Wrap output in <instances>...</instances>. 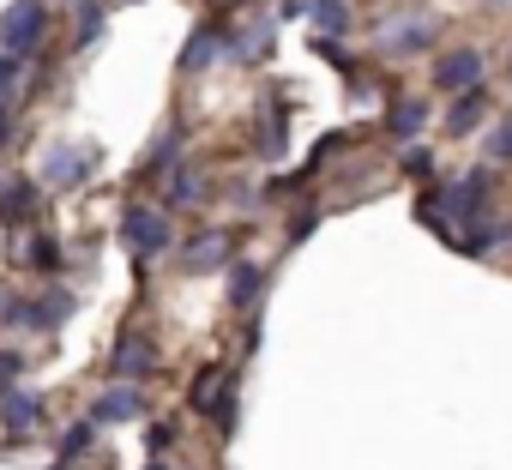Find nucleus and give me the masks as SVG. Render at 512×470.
Segmentation results:
<instances>
[{
    "label": "nucleus",
    "instance_id": "obj_1",
    "mask_svg": "<svg viewBox=\"0 0 512 470\" xmlns=\"http://www.w3.org/2000/svg\"><path fill=\"white\" fill-rule=\"evenodd\" d=\"M43 37H49L43 0H13V7L0 13V55H31V49H43Z\"/></svg>",
    "mask_w": 512,
    "mask_h": 470
},
{
    "label": "nucleus",
    "instance_id": "obj_2",
    "mask_svg": "<svg viewBox=\"0 0 512 470\" xmlns=\"http://www.w3.org/2000/svg\"><path fill=\"white\" fill-rule=\"evenodd\" d=\"M121 242H127L139 260L169 254V211H157V205H127V211H121Z\"/></svg>",
    "mask_w": 512,
    "mask_h": 470
},
{
    "label": "nucleus",
    "instance_id": "obj_3",
    "mask_svg": "<svg viewBox=\"0 0 512 470\" xmlns=\"http://www.w3.org/2000/svg\"><path fill=\"white\" fill-rule=\"evenodd\" d=\"M67 314H73V290H49V296H37V302L7 308V320H13V326H25V332H55Z\"/></svg>",
    "mask_w": 512,
    "mask_h": 470
},
{
    "label": "nucleus",
    "instance_id": "obj_4",
    "mask_svg": "<svg viewBox=\"0 0 512 470\" xmlns=\"http://www.w3.org/2000/svg\"><path fill=\"white\" fill-rule=\"evenodd\" d=\"M229 248H235L229 229H205V235H193V242H187L181 266H187V272H223V266H229Z\"/></svg>",
    "mask_w": 512,
    "mask_h": 470
},
{
    "label": "nucleus",
    "instance_id": "obj_5",
    "mask_svg": "<svg viewBox=\"0 0 512 470\" xmlns=\"http://www.w3.org/2000/svg\"><path fill=\"white\" fill-rule=\"evenodd\" d=\"M139 416H145V392L127 386V380L103 386V398L91 404V422H139Z\"/></svg>",
    "mask_w": 512,
    "mask_h": 470
},
{
    "label": "nucleus",
    "instance_id": "obj_6",
    "mask_svg": "<svg viewBox=\"0 0 512 470\" xmlns=\"http://www.w3.org/2000/svg\"><path fill=\"white\" fill-rule=\"evenodd\" d=\"M434 85H440V91H470V85H482V55H476V49H452V55L434 67Z\"/></svg>",
    "mask_w": 512,
    "mask_h": 470
},
{
    "label": "nucleus",
    "instance_id": "obj_7",
    "mask_svg": "<svg viewBox=\"0 0 512 470\" xmlns=\"http://www.w3.org/2000/svg\"><path fill=\"white\" fill-rule=\"evenodd\" d=\"M85 175H91V151H85V145H55L49 163H43V181H49V187H73V181H85Z\"/></svg>",
    "mask_w": 512,
    "mask_h": 470
},
{
    "label": "nucleus",
    "instance_id": "obj_8",
    "mask_svg": "<svg viewBox=\"0 0 512 470\" xmlns=\"http://www.w3.org/2000/svg\"><path fill=\"white\" fill-rule=\"evenodd\" d=\"M109 368H115V380H127V386H139V380L151 374V344H145L139 332H127V338L115 344V356H109Z\"/></svg>",
    "mask_w": 512,
    "mask_h": 470
},
{
    "label": "nucleus",
    "instance_id": "obj_9",
    "mask_svg": "<svg viewBox=\"0 0 512 470\" xmlns=\"http://www.w3.org/2000/svg\"><path fill=\"white\" fill-rule=\"evenodd\" d=\"M488 85H470V91H458V103H452V115H446V133H476L482 121H488Z\"/></svg>",
    "mask_w": 512,
    "mask_h": 470
},
{
    "label": "nucleus",
    "instance_id": "obj_10",
    "mask_svg": "<svg viewBox=\"0 0 512 470\" xmlns=\"http://www.w3.org/2000/svg\"><path fill=\"white\" fill-rule=\"evenodd\" d=\"M422 127H428V103L398 97V103H392V115H386V133H392V139H416Z\"/></svg>",
    "mask_w": 512,
    "mask_h": 470
},
{
    "label": "nucleus",
    "instance_id": "obj_11",
    "mask_svg": "<svg viewBox=\"0 0 512 470\" xmlns=\"http://www.w3.org/2000/svg\"><path fill=\"white\" fill-rule=\"evenodd\" d=\"M217 49H223V37H217V25H199V31L187 37V49H181V67H187V73H205Z\"/></svg>",
    "mask_w": 512,
    "mask_h": 470
},
{
    "label": "nucleus",
    "instance_id": "obj_12",
    "mask_svg": "<svg viewBox=\"0 0 512 470\" xmlns=\"http://www.w3.org/2000/svg\"><path fill=\"white\" fill-rule=\"evenodd\" d=\"M37 416H43V404H37L31 392H7V398H0V422H7L13 434H19V428H37Z\"/></svg>",
    "mask_w": 512,
    "mask_h": 470
},
{
    "label": "nucleus",
    "instance_id": "obj_13",
    "mask_svg": "<svg viewBox=\"0 0 512 470\" xmlns=\"http://www.w3.org/2000/svg\"><path fill=\"white\" fill-rule=\"evenodd\" d=\"M260 284H266V272L241 260V266L229 272V302H235V308H253V296H260Z\"/></svg>",
    "mask_w": 512,
    "mask_h": 470
},
{
    "label": "nucleus",
    "instance_id": "obj_14",
    "mask_svg": "<svg viewBox=\"0 0 512 470\" xmlns=\"http://www.w3.org/2000/svg\"><path fill=\"white\" fill-rule=\"evenodd\" d=\"M434 43V25L428 19H416V25H398L392 37H386V49H398V55H410V49H428Z\"/></svg>",
    "mask_w": 512,
    "mask_h": 470
},
{
    "label": "nucleus",
    "instance_id": "obj_15",
    "mask_svg": "<svg viewBox=\"0 0 512 470\" xmlns=\"http://www.w3.org/2000/svg\"><path fill=\"white\" fill-rule=\"evenodd\" d=\"M314 25H320L326 37H332V31L344 37V31H350V7H344V0H314Z\"/></svg>",
    "mask_w": 512,
    "mask_h": 470
},
{
    "label": "nucleus",
    "instance_id": "obj_16",
    "mask_svg": "<svg viewBox=\"0 0 512 470\" xmlns=\"http://www.w3.org/2000/svg\"><path fill=\"white\" fill-rule=\"evenodd\" d=\"M0 205H7V217H31V211H37V187H31V181L0 187Z\"/></svg>",
    "mask_w": 512,
    "mask_h": 470
},
{
    "label": "nucleus",
    "instance_id": "obj_17",
    "mask_svg": "<svg viewBox=\"0 0 512 470\" xmlns=\"http://www.w3.org/2000/svg\"><path fill=\"white\" fill-rule=\"evenodd\" d=\"M103 37V7L97 0H79V31H73V43H97Z\"/></svg>",
    "mask_w": 512,
    "mask_h": 470
},
{
    "label": "nucleus",
    "instance_id": "obj_18",
    "mask_svg": "<svg viewBox=\"0 0 512 470\" xmlns=\"http://www.w3.org/2000/svg\"><path fill=\"white\" fill-rule=\"evenodd\" d=\"M199 199V175L193 169H175V181H169V205H193Z\"/></svg>",
    "mask_w": 512,
    "mask_h": 470
},
{
    "label": "nucleus",
    "instance_id": "obj_19",
    "mask_svg": "<svg viewBox=\"0 0 512 470\" xmlns=\"http://www.w3.org/2000/svg\"><path fill=\"white\" fill-rule=\"evenodd\" d=\"M91 428H97V422H79V428H67V434H61V458H67V464H73V458H85Z\"/></svg>",
    "mask_w": 512,
    "mask_h": 470
},
{
    "label": "nucleus",
    "instance_id": "obj_20",
    "mask_svg": "<svg viewBox=\"0 0 512 470\" xmlns=\"http://www.w3.org/2000/svg\"><path fill=\"white\" fill-rule=\"evenodd\" d=\"M19 260H31V266H43V272H55V266H61V254H55V242H49V235H37V242H31V254H19Z\"/></svg>",
    "mask_w": 512,
    "mask_h": 470
},
{
    "label": "nucleus",
    "instance_id": "obj_21",
    "mask_svg": "<svg viewBox=\"0 0 512 470\" xmlns=\"http://www.w3.org/2000/svg\"><path fill=\"white\" fill-rule=\"evenodd\" d=\"M488 157H494V163H512V115L494 127V139H488Z\"/></svg>",
    "mask_w": 512,
    "mask_h": 470
},
{
    "label": "nucleus",
    "instance_id": "obj_22",
    "mask_svg": "<svg viewBox=\"0 0 512 470\" xmlns=\"http://www.w3.org/2000/svg\"><path fill=\"white\" fill-rule=\"evenodd\" d=\"M404 169H410L416 181H428V175H434V157H428V151H404Z\"/></svg>",
    "mask_w": 512,
    "mask_h": 470
},
{
    "label": "nucleus",
    "instance_id": "obj_23",
    "mask_svg": "<svg viewBox=\"0 0 512 470\" xmlns=\"http://www.w3.org/2000/svg\"><path fill=\"white\" fill-rule=\"evenodd\" d=\"M314 223H320V211H302V217H296V229H290V242H308Z\"/></svg>",
    "mask_w": 512,
    "mask_h": 470
},
{
    "label": "nucleus",
    "instance_id": "obj_24",
    "mask_svg": "<svg viewBox=\"0 0 512 470\" xmlns=\"http://www.w3.org/2000/svg\"><path fill=\"white\" fill-rule=\"evenodd\" d=\"M0 97H13V61L0 55Z\"/></svg>",
    "mask_w": 512,
    "mask_h": 470
},
{
    "label": "nucleus",
    "instance_id": "obj_25",
    "mask_svg": "<svg viewBox=\"0 0 512 470\" xmlns=\"http://www.w3.org/2000/svg\"><path fill=\"white\" fill-rule=\"evenodd\" d=\"M13 368H19V356H13V350H7V356H0V380H7V374H13Z\"/></svg>",
    "mask_w": 512,
    "mask_h": 470
},
{
    "label": "nucleus",
    "instance_id": "obj_26",
    "mask_svg": "<svg viewBox=\"0 0 512 470\" xmlns=\"http://www.w3.org/2000/svg\"><path fill=\"white\" fill-rule=\"evenodd\" d=\"M145 470H169V464H163V458H151V464H145Z\"/></svg>",
    "mask_w": 512,
    "mask_h": 470
},
{
    "label": "nucleus",
    "instance_id": "obj_27",
    "mask_svg": "<svg viewBox=\"0 0 512 470\" xmlns=\"http://www.w3.org/2000/svg\"><path fill=\"white\" fill-rule=\"evenodd\" d=\"M121 7H133V0H121Z\"/></svg>",
    "mask_w": 512,
    "mask_h": 470
}]
</instances>
